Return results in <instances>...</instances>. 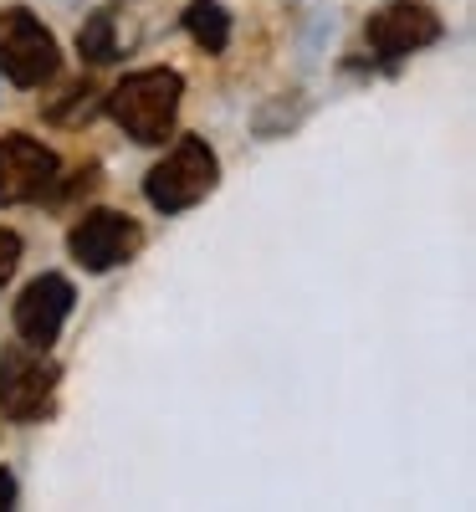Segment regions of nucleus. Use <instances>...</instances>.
<instances>
[{
  "instance_id": "nucleus-3",
  "label": "nucleus",
  "mask_w": 476,
  "mask_h": 512,
  "mask_svg": "<svg viewBox=\"0 0 476 512\" xmlns=\"http://www.w3.org/2000/svg\"><path fill=\"white\" fill-rule=\"evenodd\" d=\"M62 67V47H57V36L41 26L36 11L26 6H6L0 11V77L11 82V88H47V82L57 77Z\"/></svg>"
},
{
  "instance_id": "nucleus-5",
  "label": "nucleus",
  "mask_w": 476,
  "mask_h": 512,
  "mask_svg": "<svg viewBox=\"0 0 476 512\" xmlns=\"http://www.w3.org/2000/svg\"><path fill=\"white\" fill-rule=\"evenodd\" d=\"M144 246V231L134 216L123 210H88L72 231H67V251L82 272H113V267H128Z\"/></svg>"
},
{
  "instance_id": "nucleus-12",
  "label": "nucleus",
  "mask_w": 476,
  "mask_h": 512,
  "mask_svg": "<svg viewBox=\"0 0 476 512\" xmlns=\"http://www.w3.org/2000/svg\"><path fill=\"white\" fill-rule=\"evenodd\" d=\"M16 267H21V236L0 226V287L16 277Z\"/></svg>"
},
{
  "instance_id": "nucleus-6",
  "label": "nucleus",
  "mask_w": 476,
  "mask_h": 512,
  "mask_svg": "<svg viewBox=\"0 0 476 512\" xmlns=\"http://www.w3.org/2000/svg\"><path fill=\"white\" fill-rule=\"evenodd\" d=\"M446 36V21L420 6V0H395V6H384L364 21V41L369 52L384 57V62H400V57H415L425 47H436V41Z\"/></svg>"
},
{
  "instance_id": "nucleus-10",
  "label": "nucleus",
  "mask_w": 476,
  "mask_h": 512,
  "mask_svg": "<svg viewBox=\"0 0 476 512\" xmlns=\"http://www.w3.org/2000/svg\"><path fill=\"white\" fill-rule=\"evenodd\" d=\"M77 57H88L93 67H103V62L118 57V21H113V11H93L88 21H82V31H77Z\"/></svg>"
},
{
  "instance_id": "nucleus-2",
  "label": "nucleus",
  "mask_w": 476,
  "mask_h": 512,
  "mask_svg": "<svg viewBox=\"0 0 476 512\" xmlns=\"http://www.w3.org/2000/svg\"><path fill=\"white\" fill-rule=\"evenodd\" d=\"M215 185H221V159L205 139H180L149 175H144V195L154 210L164 216H180V210H195Z\"/></svg>"
},
{
  "instance_id": "nucleus-7",
  "label": "nucleus",
  "mask_w": 476,
  "mask_h": 512,
  "mask_svg": "<svg viewBox=\"0 0 476 512\" xmlns=\"http://www.w3.org/2000/svg\"><path fill=\"white\" fill-rule=\"evenodd\" d=\"M72 303H77L72 282L62 272H41L16 297V313H11L16 338H21V344H31V349H52L57 338H62V328H67V318H72Z\"/></svg>"
},
{
  "instance_id": "nucleus-9",
  "label": "nucleus",
  "mask_w": 476,
  "mask_h": 512,
  "mask_svg": "<svg viewBox=\"0 0 476 512\" xmlns=\"http://www.w3.org/2000/svg\"><path fill=\"white\" fill-rule=\"evenodd\" d=\"M185 31L195 47H205L210 57H221L231 47V11L221 0H190L185 6Z\"/></svg>"
},
{
  "instance_id": "nucleus-4",
  "label": "nucleus",
  "mask_w": 476,
  "mask_h": 512,
  "mask_svg": "<svg viewBox=\"0 0 476 512\" xmlns=\"http://www.w3.org/2000/svg\"><path fill=\"white\" fill-rule=\"evenodd\" d=\"M62 369L47 359V349H6L0 354V415L6 420H47L57 405Z\"/></svg>"
},
{
  "instance_id": "nucleus-11",
  "label": "nucleus",
  "mask_w": 476,
  "mask_h": 512,
  "mask_svg": "<svg viewBox=\"0 0 476 512\" xmlns=\"http://www.w3.org/2000/svg\"><path fill=\"white\" fill-rule=\"evenodd\" d=\"M93 108H98V88H93V82H77V88H67V103H52L47 108V118L72 128L82 118H93Z\"/></svg>"
},
{
  "instance_id": "nucleus-1",
  "label": "nucleus",
  "mask_w": 476,
  "mask_h": 512,
  "mask_svg": "<svg viewBox=\"0 0 476 512\" xmlns=\"http://www.w3.org/2000/svg\"><path fill=\"white\" fill-rule=\"evenodd\" d=\"M180 98H185V77L175 67H144V72H128L108 93V113L134 144H164L175 134Z\"/></svg>"
},
{
  "instance_id": "nucleus-13",
  "label": "nucleus",
  "mask_w": 476,
  "mask_h": 512,
  "mask_svg": "<svg viewBox=\"0 0 476 512\" xmlns=\"http://www.w3.org/2000/svg\"><path fill=\"white\" fill-rule=\"evenodd\" d=\"M16 497H21V487H16V472H11V466H0V512H6V507H16Z\"/></svg>"
},
{
  "instance_id": "nucleus-8",
  "label": "nucleus",
  "mask_w": 476,
  "mask_h": 512,
  "mask_svg": "<svg viewBox=\"0 0 476 512\" xmlns=\"http://www.w3.org/2000/svg\"><path fill=\"white\" fill-rule=\"evenodd\" d=\"M57 185V154L31 139V134H6L0 139V205H31Z\"/></svg>"
}]
</instances>
